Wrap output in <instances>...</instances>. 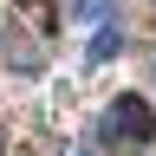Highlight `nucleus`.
<instances>
[{"label": "nucleus", "instance_id": "1", "mask_svg": "<svg viewBox=\"0 0 156 156\" xmlns=\"http://www.w3.org/2000/svg\"><path fill=\"white\" fill-rule=\"evenodd\" d=\"M98 143H117V150H143V143H156V111H150V98H143V91L111 98L104 124H98Z\"/></svg>", "mask_w": 156, "mask_h": 156}, {"label": "nucleus", "instance_id": "2", "mask_svg": "<svg viewBox=\"0 0 156 156\" xmlns=\"http://www.w3.org/2000/svg\"><path fill=\"white\" fill-rule=\"evenodd\" d=\"M13 13H20V20H33V33H39V39H52V0H13Z\"/></svg>", "mask_w": 156, "mask_h": 156}, {"label": "nucleus", "instance_id": "3", "mask_svg": "<svg viewBox=\"0 0 156 156\" xmlns=\"http://www.w3.org/2000/svg\"><path fill=\"white\" fill-rule=\"evenodd\" d=\"M117 46H124V33H117V26H98V39H91V58H117Z\"/></svg>", "mask_w": 156, "mask_h": 156}, {"label": "nucleus", "instance_id": "4", "mask_svg": "<svg viewBox=\"0 0 156 156\" xmlns=\"http://www.w3.org/2000/svg\"><path fill=\"white\" fill-rule=\"evenodd\" d=\"M111 13V0H78V20H104Z\"/></svg>", "mask_w": 156, "mask_h": 156}]
</instances>
